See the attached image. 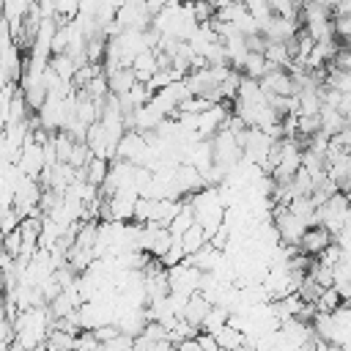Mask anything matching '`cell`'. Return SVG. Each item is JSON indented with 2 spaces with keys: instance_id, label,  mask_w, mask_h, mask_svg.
<instances>
[{
  "instance_id": "obj_1",
  "label": "cell",
  "mask_w": 351,
  "mask_h": 351,
  "mask_svg": "<svg viewBox=\"0 0 351 351\" xmlns=\"http://www.w3.org/2000/svg\"><path fill=\"white\" fill-rule=\"evenodd\" d=\"M351 211H348V195L335 192L324 203L315 206V225H324L329 233H337L340 228H348Z\"/></svg>"
},
{
  "instance_id": "obj_2",
  "label": "cell",
  "mask_w": 351,
  "mask_h": 351,
  "mask_svg": "<svg viewBox=\"0 0 351 351\" xmlns=\"http://www.w3.org/2000/svg\"><path fill=\"white\" fill-rule=\"evenodd\" d=\"M200 277H203V271L195 269L186 258L178 261V263H173V266H167V285H170L173 293H181V296L195 293L197 285H200Z\"/></svg>"
},
{
  "instance_id": "obj_3",
  "label": "cell",
  "mask_w": 351,
  "mask_h": 351,
  "mask_svg": "<svg viewBox=\"0 0 351 351\" xmlns=\"http://www.w3.org/2000/svg\"><path fill=\"white\" fill-rule=\"evenodd\" d=\"M329 244H332V233H329L324 225H307V228H304V233H302V236H299V241H296L299 252H304L307 258L321 255Z\"/></svg>"
},
{
  "instance_id": "obj_4",
  "label": "cell",
  "mask_w": 351,
  "mask_h": 351,
  "mask_svg": "<svg viewBox=\"0 0 351 351\" xmlns=\"http://www.w3.org/2000/svg\"><path fill=\"white\" fill-rule=\"evenodd\" d=\"M261 90L266 96H293V80H291V71L285 69H269L261 80H258Z\"/></svg>"
},
{
  "instance_id": "obj_5",
  "label": "cell",
  "mask_w": 351,
  "mask_h": 351,
  "mask_svg": "<svg viewBox=\"0 0 351 351\" xmlns=\"http://www.w3.org/2000/svg\"><path fill=\"white\" fill-rule=\"evenodd\" d=\"M186 261H189L195 269H200V271H214V269L225 261V255H222V250H217V247H211V244L206 241V244L197 247L192 255H186Z\"/></svg>"
},
{
  "instance_id": "obj_6",
  "label": "cell",
  "mask_w": 351,
  "mask_h": 351,
  "mask_svg": "<svg viewBox=\"0 0 351 351\" xmlns=\"http://www.w3.org/2000/svg\"><path fill=\"white\" fill-rule=\"evenodd\" d=\"M208 307H211V302H208L200 291H195V293H189V296H186L184 310H181V318H184L186 324H192V326H197V329H200V321H203V315L208 313Z\"/></svg>"
},
{
  "instance_id": "obj_7",
  "label": "cell",
  "mask_w": 351,
  "mask_h": 351,
  "mask_svg": "<svg viewBox=\"0 0 351 351\" xmlns=\"http://www.w3.org/2000/svg\"><path fill=\"white\" fill-rule=\"evenodd\" d=\"M104 80H107V90H110L112 96L126 93V90L137 82V80H134V71H132L129 66H121V69H115V71H107Z\"/></svg>"
},
{
  "instance_id": "obj_8",
  "label": "cell",
  "mask_w": 351,
  "mask_h": 351,
  "mask_svg": "<svg viewBox=\"0 0 351 351\" xmlns=\"http://www.w3.org/2000/svg\"><path fill=\"white\" fill-rule=\"evenodd\" d=\"M211 337H214V343H217L219 348H225V351H236V348L244 346V335H241L239 329H233L230 324H222Z\"/></svg>"
},
{
  "instance_id": "obj_9",
  "label": "cell",
  "mask_w": 351,
  "mask_h": 351,
  "mask_svg": "<svg viewBox=\"0 0 351 351\" xmlns=\"http://www.w3.org/2000/svg\"><path fill=\"white\" fill-rule=\"evenodd\" d=\"M271 66L266 63V58L261 55V52H247V58H244V63H241V74L244 77H250V80H261L266 71H269Z\"/></svg>"
},
{
  "instance_id": "obj_10",
  "label": "cell",
  "mask_w": 351,
  "mask_h": 351,
  "mask_svg": "<svg viewBox=\"0 0 351 351\" xmlns=\"http://www.w3.org/2000/svg\"><path fill=\"white\" fill-rule=\"evenodd\" d=\"M222 324H228V307H222V304H211V307H208V313H206V315H203V321H200V332L214 335Z\"/></svg>"
},
{
  "instance_id": "obj_11",
  "label": "cell",
  "mask_w": 351,
  "mask_h": 351,
  "mask_svg": "<svg viewBox=\"0 0 351 351\" xmlns=\"http://www.w3.org/2000/svg\"><path fill=\"white\" fill-rule=\"evenodd\" d=\"M346 299H340V293L332 288V285H326V288H321V293L315 296V302H313V310L315 313H332L335 307H340Z\"/></svg>"
},
{
  "instance_id": "obj_12",
  "label": "cell",
  "mask_w": 351,
  "mask_h": 351,
  "mask_svg": "<svg viewBox=\"0 0 351 351\" xmlns=\"http://www.w3.org/2000/svg\"><path fill=\"white\" fill-rule=\"evenodd\" d=\"M178 239H181V247H184V252H186V255H192L197 247H203V244H206V233H203V228H200L197 222H192V225H189Z\"/></svg>"
},
{
  "instance_id": "obj_13",
  "label": "cell",
  "mask_w": 351,
  "mask_h": 351,
  "mask_svg": "<svg viewBox=\"0 0 351 351\" xmlns=\"http://www.w3.org/2000/svg\"><path fill=\"white\" fill-rule=\"evenodd\" d=\"M192 222H195V214H192V208H189V203L184 200V203H181V208L176 211V217L170 219V225H167V230H170L173 236H181V233H184V230H186V228H189Z\"/></svg>"
},
{
  "instance_id": "obj_14",
  "label": "cell",
  "mask_w": 351,
  "mask_h": 351,
  "mask_svg": "<svg viewBox=\"0 0 351 351\" xmlns=\"http://www.w3.org/2000/svg\"><path fill=\"white\" fill-rule=\"evenodd\" d=\"M271 14L274 16H282V19H296L299 22V8H302V0H266Z\"/></svg>"
},
{
  "instance_id": "obj_15",
  "label": "cell",
  "mask_w": 351,
  "mask_h": 351,
  "mask_svg": "<svg viewBox=\"0 0 351 351\" xmlns=\"http://www.w3.org/2000/svg\"><path fill=\"white\" fill-rule=\"evenodd\" d=\"M19 222H22V217L16 214V208H14V206H0V236H3V233L16 230V228H19Z\"/></svg>"
},
{
  "instance_id": "obj_16",
  "label": "cell",
  "mask_w": 351,
  "mask_h": 351,
  "mask_svg": "<svg viewBox=\"0 0 351 351\" xmlns=\"http://www.w3.org/2000/svg\"><path fill=\"white\" fill-rule=\"evenodd\" d=\"M173 351H200V343H197V337H186V340H178L173 346Z\"/></svg>"
}]
</instances>
